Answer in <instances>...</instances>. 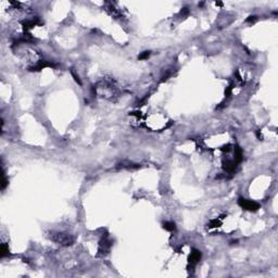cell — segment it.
<instances>
[{
  "mask_svg": "<svg viewBox=\"0 0 278 278\" xmlns=\"http://www.w3.org/2000/svg\"><path fill=\"white\" fill-rule=\"evenodd\" d=\"M238 204H239L242 209L247 210V211L254 212V211H257V210L260 209V204L257 203V202L252 201V200H247L245 199V198H241V197L238 199Z\"/></svg>",
  "mask_w": 278,
  "mask_h": 278,
  "instance_id": "obj_1",
  "label": "cell"
},
{
  "mask_svg": "<svg viewBox=\"0 0 278 278\" xmlns=\"http://www.w3.org/2000/svg\"><path fill=\"white\" fill-rule=\"evenodd\" d=\"M55 242H58L59 245H71L73 243V238L70 236V235H67V234H55L52 237Z\"/></svg>",
  "mask_w": 278,
  "mask_h": 278,
  "instance_id": "obj_2",
  "label": "cell"
},
{
  "mask_svg": "<svg viewBox=\"0 0 278 278\" xmlns=\"http://www.w3.org/2000/svg\"><path fill=\"white\" fill-rule=\"evenodd\" d=\"M201 257H202V254H201V252H200L199 250H196V249L192 250L190 257H189V263H190L192 266L196 265V264L201 260Z\"/></svg>",
  "mask_w": 278,
  "mask_h": 278,
  "instance_id": "obj_3",
  "label": "cell"
},
{
  "mask_svg": "<svg viewBox=\"0 0 278 278\" xmlns=\"http://www.w3.org/2000/svg\"><path fill=\"white\" fill-rule=\"evenodd\" d=\"M236 164H237L236 161H232V160H226V161L223 162V167H224V170L226 171V172L232 173V172H234L235 168H236V166H237Z\"/></svg>",
  "mask_w": 278,
  "mask_h": 278,
  "instance_id": "obj_4",
  "label": "cell"
},
{
  "mask_svg": "<svg viewBox=\"0 0 278 278\" xmlns=\"http://www.w3.org/2000/svg\"><path fill=\"white\" fill-rule=\"evenodd\" d=\"M163 228L167 230V232H174L176 229V226H175L174 222H164L163 223Z\"/></svg>",
  "mask_w": 278,
  "mask_h": 278,
  "instance_id": "obj_5",
  "label": "cell"
},
{
  "mask_svg": "<svg viewBox=\"0 0 278 278\" xmlns=\"http://www.w3.org/2000/svg\"><path fill=\"white\" fill-rule=\"evenodd\" d=\"M242 160V150L239 147H235V161L239 163Z\"/></svg>",
  "mask_w": 278,
  "mask_h": 278,
  "instance_id": "obj_6",
  "label": "cell"
},
{
  "mask_svg": "<svg viewBox=\"0 0 278 278\" xmlns=\"http://www.w3.org/2000/svg\"><path fill=\"white\" fill-rule=\"evenodd\" d=\"M1 257H7L9 254V247L6 243H2L1 245Z\"/></svg>",
  "mask_w": 278,
  "mask_h": 278,
  "instance_id": "obj_7",
  "label": "cell"
},
{
  "mask_svg": "<svg viewBox=\"0 0 278 278\" xmlns=\"http://www.w3.org/2000/svg\"><path fill=\"white\" fill-rule=\"evenodd\" d=\"M220 220H218L217 218H215V220H210V223H209V227L210 228H213V227H218V226H220Z\"/></svg>",
  "mask_w": 278,
  "mask_h": 278,
  "instance_id": "obj_8",
  "label": "cell"
},
{
  "mask_svg": "<svg viewBox=\"0 0 278 278\" xmlns=\"http://www.w3.org/2000/svg\"><path fill=\"white\" fill-rule=\"evenodd\" d=\"M149 55H150V51H145V52H142V53L138 57V59H139V60H145V59L149 58Z\"/></svg>",
  "mask_w": 278,
  "mask_h": 278,
  "instance_id": "obj_9",
  "label": "cell"
},
{
  "mask_svg": "<svg viewBox=\"0 0 278 278\" xmlns=\"http://www.w3.org/2000/svg\"><path fill=\"white\" fill-rule=\"evenodd\" d=\"M7 185H8V179L6 178L4 175H3V176H2V182H1V189L3 190L4 188L7 187Z\"/></svg>",
  "mask_w": 278,
  "mask_h": 278,
  "instance_id": "obj_10",
  "label": "cell"
},
{
  "mask_svg": "<svg viewBox=\"0 0 278 278\" xmlns=\"http://www.w3.org/2000/svg\"><path fill=\"white\" fill-rule=\"evenodd\" d=\"M255 21H257V17H254V15L253 17H249L247 19V22H248V23H254Z\"/></svg>",
  "mask_w": 278,
  "mask_h": 278,
  "instance_id": "obj_11",
  "label": "cell"
}]
</instances>
